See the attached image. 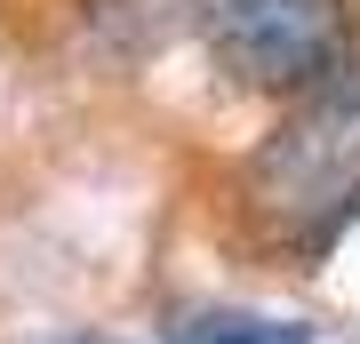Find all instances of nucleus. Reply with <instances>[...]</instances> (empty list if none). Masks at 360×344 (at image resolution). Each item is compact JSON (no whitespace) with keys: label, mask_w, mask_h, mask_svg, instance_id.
Segmentation results:
<instances>
[{"label":"nucleus","mask_w":360,"mask_h":344,"mask_svg":"<svg viewBox=\"0 0 360 344\" xmlns=\"http://www.w3.org/2000/svg\"><path fill=\"white\" fill-rule=\"evenodd\" d=\"M248 200L321 256L360 217V64L304 89L248 153Z\"/></svg>","instance_id":"1"},{"label":"nucleus","mask_w":360,"mask_h":344,"mask_svg":"<svg viewBox=\"0 0 360 344\" xmlns=\"http://www.w3.org/2000/svg\"><path fill=\"white\" fill-rule=\"evenodd\" d=\"M184 16H200V0H80L72 25H80V49L96 64L129 72V64H144L153 49H168L184 32Z\"/></svg>","instance_id":"3"},{"label":"nucleus","mask_w":360,"mask_h":344,"mask_svg":"<svg viewBox=\"0 0 360 344\" xmlns=\"http://www.w3.org/2000/svg\"><path fill=\"white\" fill-rule=\"evenodd\" d=\"M49 344H112V336H49Z\"/></svg>","instance_id":"5"},{"label":"nucleus","mask_w":360,"mask_h":344,"mask_svg":"<svg viewBox=\"0 0 360 344\" xmlns=\"http://www.w3.org/2000/svg\"><path fill=\"white\" fill-rule=\"evenodd\" d=\"M160 336L168 344H312L304 320H281V312H257V305H193Z\"/></svg>","instance_id":"4"},{"label":"nucleus","mask_w":360,"mask_h":344,"mask_svg":"<svg viewBox=\"0 0 360 344\" xmlns=\"http://www.w3.org/2000/svg\"><path fill=\"white\" fill-rule=\"evenodd\" d=\"M208 56L240 89L304 96L352 64V8L345 0H200Z\"/></svg>","instance_id":"2"}]
</instances>
